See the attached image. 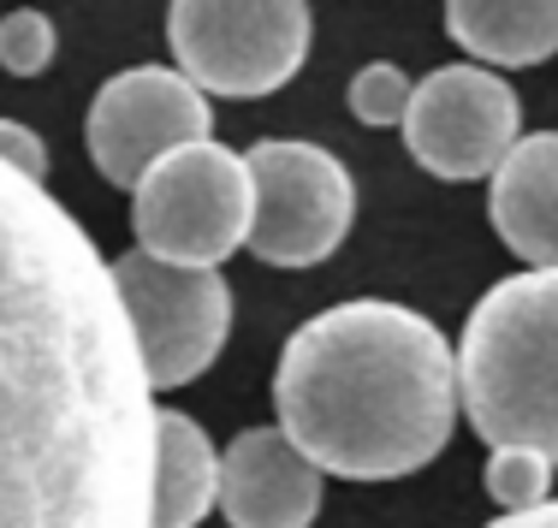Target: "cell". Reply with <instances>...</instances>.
I'll list each match as a JSON object with an SVG mask.
<instances>
[{"mask_svg":"<svg viewBox=\"0 0 558 528\" xmlns=\"http://www.w3.org/2000/svg\"><path fill=\"white\" fill-rule=\"evenodd\" d=\"M155 386L89 232L0 161V528H149Z\"/></svg>","mask_w":558,"mask_h":528,"instance_id":"obj_1","label":"cell"},{"mask_svg":"<svg viewBox=\"0 0 558 528\" xmlns=\"http://www.w3.org/2000/svg\"><path fill=\"white\" fill-rule=\"evenodd\" d=\"M279 433L322 475L392 481L446 452L458 356L404 303H339L286 339L274 368Z\"/></svg>","mask_w":558,"mask_h":528,"instance_id":"obj_2","label":"cell"},{"mask_svg":"<svg viewBox=\"0 0 558 528\" xmlns=\"http://www.w3.org/2000/svg\"><path fill=\"white\" fill-rule=\"evenodd\" d=\"M458 398L487 445H529L558 469V268L482 292L458 345Z\"/></svg>","mask_w":558,"mask_h":528,"instance_id":"obj_3","label":"cell"},{"mask_svg":"<svg viewBox=\"0 0 558 528\" xmlns=\"http://www.w3.org/2000/svg\"><path fill=\"white\" fill-rule=\"evenodd\" d=\"M167 48L203 96H274L310 60V0H172Z\"/></svg>","mask_w":558,"mask_h":528,"instance_id":"obj_4","label":"cell"},{"mask_svg":"<svg viewBox=\"0 0 558 528\" xmlns=\"http://www.w3.org/2000/svg\"><path fill=\"white\" fill-rule=\"evenodd\" d=\"M137 249L191 268H215L250 237V167L215 137L155 161L131 191Z\"/></svg>","mask_w":558,"mask_h":528,"instance_id":"obj_5","label":"cell"},{"mask_svg":"<svg viewBox=\"0 0 558 528\" xmlns=\"http://www.w3.org/2000/svg\"><path fill=\"white\" fill-rule=\"evenodd\" d=\"M113 292L125 303L131 339H137L143 374L155 392H172L196 380L220 356L232 333V292L215 268H191V261H167L149 249L108 261Z\"/></svg>","mask_w":558,"mask_h":528,"instance_id":"obj_6","label":"cell"},{"mask_svg":"<svg viewBox=\"0 0 558 528\" xmlns=\"http://www.w3.org/2000/svg\"><path fill=\"white\" fill-rule=\"evenodd\" d=\"M250 167V237L268 268H315L344 244L356 220V184L339 155L298 137H268L244 155Z\"/></svg>","mask_w":558,"mask_h":528,"instance_id":"obj_7","label":"cell"},{"mask_svg":"<svg viewBox=\"0 0 558 528\" xmlns=\"http://www.w3.org/2000/svg\"><path fill=\"white\" fill-rule=\"evenodd\" d=\"M208 131H215V108L179 65H131L108 77L84 119L89 161L119 191H137L155 161H167L184 143H203Z\"/></svg>","mask_w":558,"mask_h":528,"instance_id":"obj_8","label":"cell"},{"mask_svg":"<svg viewBox=\"0 0 558 528\" xmlns=\"http://www.w3.org/2000/svg\"><path fill=\"white\" fill-rule=\"evenodd\" d=\"M517 143V96L482 65H440L416 84L404 113V149L434 179H487Z\"/></svg>","mask_w":558,"mask_h":528,"instance_id":"obj_9","label":"cell"},{"mask_svg":"<svg viewBox=\"0 0 558 528\" xmlns=\"http://www.w3.org/2000/svg\"><path fill=\"white\" fill-rule=\"evenodd\" d=\"M220 511L232 528H310L322 511V469L279 428H244L220 452Z\"/></svg>","mask_w":558,"mask_h":528,"instance_id":"obj_10","label":"cell"},{"mask_svg":"<svg viewBox=\"0 0 558 528\" xmlns=\"http://www.w3.org/2000/svg\"><path fill=\"white\" fill-rule=\"evenodd\" d=\"M487 214L505 249L535 268H558V131L517 137L511 155L494 167Z\"/></svg>","mask_w":558,"mask_h":528,"instance_id":"obj_11","label":"cell"},{"mask_svg":"<svg viewBox=\"0 0 558 528\" xmlns=\"http://www.w3.org/2000/svg\"><path fill=\"white\" fill-rule=\"evenodd\" d=\"M215 505H220V452L208 445L203 421L179 410H155L149 528H196Z\"/></svg>","mask_w":558,"mask_h":528,"instance_id":"obj_12","label":"cell"},{"mask_svg":"<svg viewBox=\"0 0 558 528\" xmlns=\"http://www.w3.org/2000/svg\"><path fill=\"white\" fill-rule=\"evenodd\" d=\"M446 30L487 65H541L558 54V0H446Z\"/></svg>","mask_w":558,"mask_h":528,"instance_id":"obj_13","label":"cell"},{"mask_svg":"<svg viewBox=\"0 0 558 528\" xmlns=\"http://www.w3.org/2000/svg\"><path fill=\"white\" fill-rule=\"evenodd\" d=\"M547 487H553V457L529 452V445H494L487 457V493L505 511H535L547 505Z\"/></svg>","mask_w":558,"mask_h":528,"instance_id":"obj_14","label":"cell"},{"mask_svg":"<svg viewBox=\"0 0 558 528\" xmlns=\"http://www.w3.org/2000/svg\"><path fill=\"white\" fill-rule=\"evenodd\" d=\"M0 65L12 77H43L54 65V24L36 7H12L0 19Z\"/></svg>","mask_w":558,"mask_h":528,"instance_id":"obj_15","label":"cell"},{"mask_svg":"<svg viewBox=\"0 0 558 528\" xmlns=\"http://www.w3.org/2000/svg\"><path fill=\"white\" fill-rule=\"evenodd\" d=\"M410 96H416V84H410L398 65H363V72L351 77V113L363 119V125H404Z\"/></svg>","mask_w":558,"mask_h":528,"instance_id":"obj_16","label":"cell"},{"mask_svg":"<svg viewBox=\"0 0 558 528\" xmlns=\"http://www.w3.org/2000/svg\"><path fill=\"white\" fill-rule=\"evenodd\" d=\"M0 161L19 167L24 179H48V149H43V137H36L31 125H19V119H0Z\"/></svg>","mask_w":558,"mask_h":528,"instance_id":"obj_17","label":"cell"},{"mask_svg":"<svg viewBox=\"0 0 558 528\" xmlns=\"http://www.w3.org/2000/svg\"><path fill=\"white\" fill-rule=\"evenodd\" d=\"M487 528H558V499H547V505H535V511H505V517L487 523Z\"/></svg>","mask_w":558,"mask_h":528,"instance_id":"obj_18","label":"cell"}]
</instances>
